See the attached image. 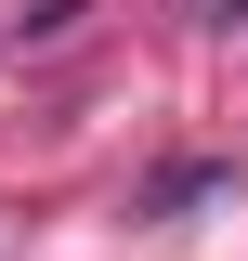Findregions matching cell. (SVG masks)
Listing matches in <instances>:
<instances>
[{
    "instance_id": "obj_1",
    "label": "cell",
    "mask_w": 248,
    "mask_h": 261,
    "mask_svg": "<svg viewBox=\"0 0 248 261\" xmlns=\"http://www.w3.org/2000/svg\"><path fill=\"white\" fill-rule=\"evenodd\" d=\"M222 183H235L222 157H170V170L144 183V209H196V196H222Z\"/></svg>"
},
{
    "instance_id": "obj_2",
    "label": "cell",
    "mask_w": 248,
    "mask_h": 261,
    "mask_svg": "<svg viewBox=\"0 0 248 261\" xmlns=\"http://www.w3.org/2000/svg\"><path fill=\"white\" fill-rule=\"evenodd\" d=\"M196 13H209V27H248V0H196Z\"/></svg>"
}]
</instances>
